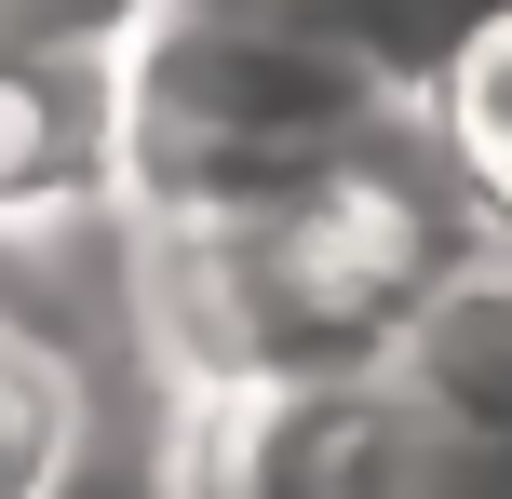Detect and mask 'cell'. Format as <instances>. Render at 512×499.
I'll return each instance as SVG.
<instances>
[{
    "mask_svg": "<svg viewBox=\"0 0 512 499\" xmlns=\"http://www.w3.org/2000/svg\"><path fill=\"white\" fill-rule=\"evenodd\" d=\"M472 243H486V216L418 122L297 189H256V203L135 216V297H149V351L176 392H283V378L391 365L418 297Z\"/></svg>",
    "mask_w": 512,
    "mask_h": 499,
    "instance_id": "cell-1",
    "label": "cell"
},
{
    "mask_svg": "<svg viewBox=\"0 0 512 499\" xmlns=\"http://www.w3.org/2000/svg\"><path fill=\"white\" fill-rule=\"evenodd\" d=\"M432 108L391 95L364 54L297 41L243 0H149L122 27V216L162 203H256L351 149H391Z\"/></svg>",
    "mask_w": 512,
    "mask_h": 499,
    "instance_id": "cell-2",
    "label": "cell"
},
{
    "mask_svg": "<svg viewBox=\"0 0 512 499\" xmlns=\"http://www.w3.org/2000/svg\"><path fill=\"white\" fill-rule=\"evenodd\" d=\"M176 499H472V446L391 365L283 378V392H176L162 432Z\"/></svg>",
    "mask_w": 512,
    "mask_h": 499,
    "instance_id": "cell-3",
    "label": "cell"
},
{
    "mask_svg": "<svg viewBox=\"0 0 512 499\" xmlns=\"http://www.w3.org/2000/svg\"><path fill=\"white\" fill-rule=\"evenodd\" d=\"M122 216V41H0V257Z\"/></svg>",
    "mask_w": 512,
    "mask_h": 499,
    "instance_id": "cell-4",
    "label": "cell"
},
{
    "mask_svg": "<svg viewBox=\"0 0 512 499\" xmlns=\"http://www.w3.org/2000/svg\"><path fill=\"white\" fill-rule=\"evenodd\" d=\"M391 378H405L472 459L512 446V243H499V230L418 297V324L391 338Z\"/></svg>",
    "mask_w": 512,
    "mask_h": 499,
    "instance_id": "cell-5",
    "label": "cell"
},
{
    "mask_svg": "<svg viewBox=\"0 0 512 499\" xmlns=\"http://www.w3.org/2000/svg\"><path fill=\"white\" fill-rule=\"evenodd\" d=\"M95 446V378L54 324L0 311V499H54L68 459Z\"/></svg>",
    "mask_w": 512,
    "mask_h": 499,
    "instance_id": "cell-6",
    "label": "cell"
},
{
    "mask_svg": "<svg viewBox=\"0 0 512 499\" xmlns=\"http://www.w3.org/2000/svg\"><path fill=\"white\" fill-rule=\"evenodd\" d=\"M243 14L297 27V41L364 54V68H378L391 95H418V108H432V95H445V68L472 54V27H486L499 0H243Z\"/></svg>",
    "mask_w": 512,
    "mask_h": 499,
    "instance_id": "cell-7",
    "label": "cell"
},
{
    "mask_svg": "<svg viewBox=\"0 0 512 499\" xmlns=\"http://www.w3.org/2000/svg\"><path fill=\"white\" fill-rule=\"evenodd\" d=\"M432 149H445V176L472 189V216L512 243V0L472 27L459 68H445V95H432Z\"/></svg>",
    "mask_w": 512,
    "mask_h": 499,
    "instance_id": "cell-8",
    "label": "cell"
},
{
    "mask_svg": "<svg viewBox=\"0 0 512 499\" xmlns=\"http://www.w3.org/2000/svg\"><path fill=\"white\" fill-rule=\"evenodd\" d=\"M54 499H176V486H162V446H135V432L95 419V446L68 459V486H54Z\"/></svg>",
    "mask_w": 512,
    "mask_h": 499,
    "instance_id": "cell-9",
    "label": "cell"
},
{
    "mask_svg": "<svg viewBox=\"0 0 512 499\" xmlns=\"http://www.w3.org/2000/svg\"><path fill=\"white\" fill-rule=\"evenodd\" d=\"M149 0H0V41H122Z\"/></svg>",
    "mask_w": 512,
    "mask_h": 499,
    "instance_id": "cell-10",
    "label": "cell"
},
{
    "mask_svg": "<svg viewBox=\"0 0 512 499\" xmlns=\"http://www.w3.org/2000/svg\"><path fill=\"white\" fill-rule=\"evenodd\" d=\"M472 499H512V446H499V459H472Z\"/></svg>",
    "mask_w": 512,
    "mask_h": 499,
    "instance_id": "cell-11",
    "label": "cell"
}]
</instances>
